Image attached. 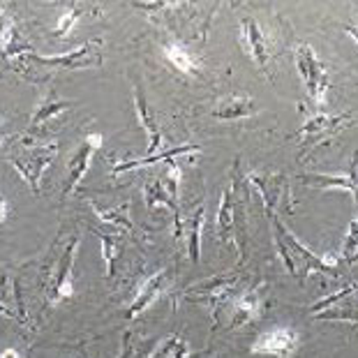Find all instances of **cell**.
I'll list each match as a JSON object with an SVG mask.
<instances>
[{"mask_svg": "<svg viewBox=\"0 0 358 358\" xmlns=\"http://www.w3.org/2000/svg\"><path fill=\"white\" fill-rule=\"evenodd\" d=\"M164 287H166V271L162 268V271H157L155 275H150L139 287V292H136L132 306H129V310H127V319H134V317H139L141 312H146L155 303L157 296L164 292Z\"/></svg>", "mask_w": 358, "mask_h": 358, "instance_id": "cell-15", "label": "cell"}, {"mask_svg": "<svg viewBox=\"0 0 358 358\" xmlns=\"http://www.w3.org/2000/svg\"><path fill=\"white\" fill-rule=\"evenodd\" d=\"M203 206H196V208L189 213L187 224L182 227V234L187 236V252L192 262H199V245H201V227H203Z\"/></svg>", "mask_w": 358, "mask_h": 358, "instance_id": "cell-19", "label": "cell"}, {"mask_svg": "<svg viewBox=\"0 0 358 358\" xmlns=\"http://www.w3.org/2000/svg\"><path fill=\"white\" fill-rule=\"evenodd\" d=\"M134 111H136V120H139V125L143 127V132L148 134L146 155L150 157L159 148L162 134H159V127L155 123V116H153V111H150L148 100H146V93H143V86L139 83V79H134Z\"/></svg>", "mask_w": 358, "mask_h": 358, "instance_id": "cell-13", "label": "cell"}, {"mask_svg": "<svg viewBox=\"0 0 358 358\" xmlns=\"http://www.w3.org/2000/svg\"><path fill=\"white\" fill-rule=\"evenodd\" d=\"M234 164V178L227 185V189L222 192V201H220V210H217V229L220 236L224 241H231L238 255L243 259V252H245V203H248V178H241L238 171H236Z\"/></svg>", "mask_w": 358, "mask_h": 358, "instance_id": "cell-1", "label": "cell"}, {"mask_svg": "<svg viewBox=\"0 0 358 358\" xmlns=\"http://www.w3.org/2000/svg\"><path fill=\"white\" fill-rule=\"evenodd\" d=\"M90 206L95 208V213L104 220L106 224L120 227V229H132V217H129V203L118 206V208H100L95 201H90Z\"/></svg>", "mask_w": 358, "mask_h": 358, "instance_id": "cell-22", "label": "cell"}, {"mask_svg": "<svg viewBox=\"0 0 358 358\" xmlns=\"http://www.w3.org/2000/svg\"><path fill=\"white\" fill-rule=\"evenodd\" d=\"M301 349L299 333L289 326H275V329L262 333L255 340L252 354L271 356V358H292Z\"/></svg>", "mask_w": 358, "mask_h": 358, "instance_id": "cell-9", "label": "cell"}, {"mask_svg": "<svg viewBox=\"0 0 358 358\" xmlns=\"http://www.w3.org/2000/svg\"><path fill=\"white\" fill-rule=\"evenodd\" d=\"M3 358H19V354L14 352V349H5V352H3Z\"/></svg>", "mask_w": 358, "mask_h": 358, "instance_id": "cell-28", "label": "cell"}, {"mask_svg": "<svg viewBox=\"0 0 358 358\" xmlns=\"http://www.w3.org/2000/svg\"><path fill=\"white\" fill-rule=\"evenodd\" d=\"M100 236V243H102V257H104V266H106V278L113 275V259L118 255V236L116 234H104L97 229L95 231Z\"/></svg>", "mask_w": 358, "mask_h": 358, "instance_id": "cell-23", "label": "cell"}, {"mask_svg": "<svg viewBox=\"0 0 358 358\" xmlns=\"http://www.w3.org/2000/svg\"><path fill=\"white\" fill-rule=\"evenodd\" d=\"M79 236L70 234L51 248L47 262L42 266V287L49 303L70 299L72 292V264L77 257Z\"/></svg>", "mask_w": 358, "mask_h": 358, "instance_id": "cell-2", "label": "cell"}, {"mask_svg": "<svg viewBox=\"0 0 358 358\" xmlns=\"http://www.w3.org/2000/svg\"><path fill=\"white\" fill-rule=\"evenodd\" d=\"M294 60H296V70H299L301 79L306 81V90L312 97V102L322 106L326 90H329V67L324 65V60L317 56L315 49L310 47L308 42L296 44L294 51Z\"/></svg>", "mask_w": 358, "mask_h": 358, "instance_id": "cell-5", "label": "cell"}, {"mask_svg": "<svg viewBox=\"0 0 358 358\" xmlns=\"http://www.w3.org/2000/svg\"><path fill=\"white\" fill-rule=\"evenodd\" d=\"M56 153H58V143H47V146H30V148L19 150V153H10L7 159H10V164L21 173V178H24L37 194L40 192L42 173L53 162Z\"/></svg>", "mask_w": 358, "mask_h": 358, "instance_id": "cell-7", "label": "cell"}, {"mask_svg": "<svg viewBox=\"0 0 358 358\" xmlns=\"http://www.w3.org/2000/svg\"><path fill=\"white\" fill-rule=\"evenodd\" d=\"M354 292H358V282H354V285H349V287H345V289H340V292H335V294H331V296H326L324 301H319V303H315L312 306V312H322L324 308H331V306H335L338 301H345L349 294H354Z\"/></svg>", "mask_w": 358, "mask_h": 358, "instance_id": "cell-26", "label": "cell"}, {"mask_svg": "<svg viewBox=\"0 0 358 358\" xmlns=\"http://www.w3.org/2000/svg\"><path fill=\"white\" fill-rule=\"evenodd\" d=\"M259 109L252 97L248 95H227L222 100H217L215 109H213V116L220 118V120H241V118H250L255 116Z\"/></svg>", "mask_w": 358, "mask_h": 358, "instance_id": "cell-16", "label": "cell"}, {"mask_svg": "<svg viewBox=\"0 0 358 358\" xmlns=\"http://www.w3.org/2000/svg\"><path fill=\"white\" fill-rule=\"evenodd\" d=\"M164 56L182 74H199V63H196V58L185 47H182V44L166 42L164 44Z\"/></svg>", "mask_w": 358, "mask_h": 358, "instance_id": "cell-20", "label": "cell"}, {"mask_svg": "<svg viewBox=\"0 0 358 358\" xmlns=\"http://www.w3.org/2000/svg\"><path fill=\"white\" fill-rule=\"evenodd\" d=\"M83 14V7H79V5H70L67 10L63 12V17H60V21H58V26H56V30H53V35L56 37H67V33L72 30V26L77 24V19Z\"/></svg>", "mask_w": 358, "mask_h": 358, "instance_id": "cell-25", "label": "cell"}, {"mask_svg": "<svg viewBox=\"0 0 358 358\" xmlns=\"http://www.w3.org/2000/svg\"><path fill=\"white\" fill-rule=\"evenodd\" d=\"M262 296H259L257 289H250L243 296H238L234 303V317H231V329H238V326H245L255 319L262 317Z\"/></svg>", "mask_w": 358, "mask_h": 358, "instance_id": "cell-17", "label": "cell"}, {"mask_svg": "<svg viewBox=\"0 0 358 358\" xmlns=\"http://www.w3.org/2000/svg\"><path fill=\"white\" fill-rule=\"evenodd\" d=\"M248 182H252L257 187V192H262L264 203H266V213L268 215H275L278 206L285 201V196L289 192V180L282 173H259L252 171L248 173Z\"/></svg>", "mask_w": 358, "mask_h": 358, "instance_id": "cell-11", "label": "cell"}, {"mask_svg": "<svg viewBox=\"0 0 358 358\" xmlns=\"http://www.w3.org/2000/svg\"><path fill=\"white\" fill-rule=\"evenodd\" d=\"M306 185L319 187V189H347L352 192L358 201V150L354 153L352 164H349V171L345 176H331V173H310V176H303Z\"/></svg>", "mask_w": 358, "mask_h": 358, "instance_id": "cell-14", "label": "cell"}, {"mask_svg": "<svg viewBox=\"0 0 358 358\" xmlns=\"http://www.w3.org/2000/svg\"><path fill=\"white\" fill-rule=\"evenodd\" d=\"M345 30H347V33H349V35H352V37H354V40L358 42V28H354V26H345Z\"/></svg>", "mask_w": 358, "mask_h": 358, "instance_id": "cell-27", "label": "cell"}, {"mask_svg": "<svg viewBox=\"0 0 358 358\" xmlns=\"http://www.w3.org/2000/svg\"><path fill=\"white\" fill-rule=\"evenodd\" d=\"M74 104H77V102H72V100H63V97H58V95L49 93L47 97H44V102L35 109L33 120H30L28 132H37V129H40L42 125H47L53 116H58V113H63L65 109H72Z\"/></svg>", "mask_w": 358, "mask_h": 358, "instance_id": "cell-18", "label": "cell"}, {"mask_svg": "<svg viewBox=\"0 0 358 358\" xmlns=\"http://www.w3.org/2000/svg\"><path fill=\"white\" fill-rule=\"evenodd\" d=\"M241 275L238 273H231V275H215L210 280H201L196 282L194 287L185 289V299L189 301H196V303H203V306L210 308V315L213 319L217 322L220 317V308L227 306V301H229L231 292L238 285Z\"/></svg>", "mask_w": 358, "mask_h": 358, "instance_id": "cell-8", "label": "cell"}, {"mask_svg": "<svg viewBox=\"0 0 358 358\" xmlns=\"http://www.w3.org/2000/svg\"><path fill=\"white\" fill-rule=\"evenodd\" d=\"M342 262L345 264H356L358 262V217L349 224V231L342 243Z\"/></svg>", "mask_w": 358, "mask_h": 358, "instance_id": "cell-24", "label": "cell"}, {"mask_svg": "<svg viewBox=\"0 0 358 358\" xmlns=\"http://www.w3.org/2000/svg\"><path fill=\"white\" fill-rule=\"evenodd\" d=\"M354 125L352 113H315L310 116L303 127L299 129V141H301V159H306L310 150H315L319 143H329L338 134L345 132L347 127Z\"/></svg>", "mask_w": 358, "mask_h": 358, "instance_id": "cell-4", "label": "cell"}, {"mask_svg": "<svg viewBox=\"0 0 358 358\" xmlns=\"http://www.w3.org/2000/svg\"><path fill=\"white\" fill-rule=\"evenodd\" d=\"M102 146V136L100 134H88L86 139H83L77 148H74V153L67 159V180L63 185V196L72 194L77 185L81 182V178L88 173V166L93 162V155L95 150Z\"/></svg>", "mask_w": 358, "mask_h": 358, "instance_id": "cell-10", "label": "cell"}, {"mask_svg": "<svg viewBox=\"0 0 358 358\" xmlns=\"http://www.w3.org/2000/svg\"><path fill=\"white\" fill-rule=\"evenodd\" d=\"M273 227H275V243L280 248V255L285 259L287 271L299 280V266H301V282L306 280L310 273H326V275H335V266H338V259L335 257H319L315 252L303 245V243L296 238V236L289 231V227L282 224V220L278 215H271Z\"/></svg>", "mask_w": 358, "mask_h": 358, "instance_id": "cell-3", "label": "cell"}, {"mask_svg": "<svg viewBox=\"0 0 358 358\" xmlns=\"http://www.w3.org/2000/svg\"><path fill=\"white\" fill-rule=\"evenodd\" d=\"M196 146H176L173 150H166V153H159V155H150V157H143V159H127V162H120L113 166L116 173H123L129 169H139V166H148V164H157V162H171L173 157L178 155H185V153H196Z\"/></svg>", "mask_w": 358, "mask_h": 358, "instance_id": "cell-21", "label": "cell"}, {"mask_svg": "<svg viewBox=\"0 0 358 358\" xmlns=\"http://www.w3.org/2000/svg\"><path fill=\"white\" fill-rule=\"evenodd\" d=\"M28 63L42 65V67H63V70H88V67L102 65V40H88L63 56H37V53L28 51L24 56Z\"/></svg>", "mask_w": 358, "mask_h": 358, "instance_id": "cell-6", "label": "cell"}, {"mask_svg": "<svg viewBox=\"0 0 358 358\" xmlns=\"http://www.w3.org/2000/svg\"><path fill=\"white\" fill-rule=\"evenodd\" d=\"M241 42H243V51H245L262 70H266V67H268V42H266L262 26H259L252 17L241 19Z\"/></svg>", "mask_w": 358, "mask_h": 358, "instance_id": "cell-12", "label": "cell"}]
</instances>
